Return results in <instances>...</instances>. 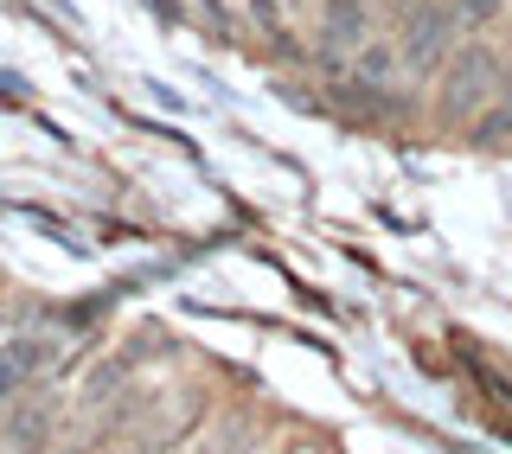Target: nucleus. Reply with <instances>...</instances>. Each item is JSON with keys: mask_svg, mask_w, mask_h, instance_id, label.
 Returning a JSON list of instances; mask_svg holds the SVG:
<instances>
[{"mask_svg": "<svg viewBox=\"0 0 512 454\" xmlns=\"http://www.w3.org/2000/svg\"><path fill=\"white\" fill-rule=\"evenodd\" d=\"M500 90H506V64H500V52H493V45L474 32V39L455 45V52H448V64H442V77H436V109H442L448 122H461V116H480V109H487Z\"/></svg>", "mask_w": 512, "mask_h": 454, "instance_id": "1", "label": "nucleus"}, {"mask_svg": "<svg viewBox=\"0 0 512 454\" xmlns=\"http://www.w3.org/2000/svg\"><path fill=\"white\" fill-rule=\"evenodd\" d=\"M455 32H461L455 0H410V7H404V26H397V58H404V77H410V84L442 77L448 52H455Z\"/></svg>", "mask_w": 512, "mask_h": 454, "instance_id": "2", "label": "nucleus"}, {"mask_svg": "<svg viewBox=\"0 0 512 454\" xmlns=\"http://www.w3.org/2000/svg\"><path fill=\"white\" fill-rule=\"evenodd\" d=\"M365 32H372V0H327L320 7V39H314V71L340 77L346 52H359Z\"/></svg>", "mask_w": 512, "mask_h": 454, "instance_id": "3", "label": "nucleus"}, {"mask_svg": "<svg viewBox=\"0 0 512 454\" xmlns=\"http://www.w3.org/2000/svg\"><path fill=\"white\" fill-rule=\"evenodd\" d=\"M352 64H359V84H372V90H391L397 77H404V58H397V45H359L352 52Z\"/></svg>", "mask_w": 512, "mask_h": 454, "instance_id": "4", "label": "nucleus"}, {"mask_svg": "<svg viewBox=\"0 0 512 454\" xmlns=\"http://www.w3.org/2000/svg\"><path fill=\"white\" fill-rule=\"evenodd\" d=\"M468 141H474V148H493V154L512 148V96H500V103L480 109L474 128H468Z\"/></svg>", "mask_w": 512, "mask_h": 454, "instance_id": "5", "label": "nucleus"}, {"mask_svg": "<svg viewBox=\"0 0 512 454\" xmlns=\"http://www.w3.org/2000/svg\"><path fill=\"white\" fill-rule=\"evenodd\" d=\"M455 13H461V26L468 32H493L506 20V0H455Z\"/></svg>", "mask_w": 512, "mask_h": 454, "instance_id": "6", "label": "nucleus"}, {"mask_svg": "<svg viewBox=\"0 0 512 454\" xmlns=\"http://www.w3.org/2000/svg\"><path fill=\"white\" fill-rule=\"evenodd\" d=\"M154 7H160V20H173V0H154Z\"/></svg>", "mask_w": 512, "mask_h": 454, "instance_id": "7", "label": "nucleus"}, {"mask_svg": "<svg viewBox=\"0 0 512 454\" xmlns=\"http://www.w3.org/2000/svg\"><path fill=\"white\" fill-rule=\"evenodd\" d=\"M506 84H512V64H506Z\"/></svg>", "mask_w": 512, "mask_h": 454, "instance_id": "8", "label": "nucleus"}]
</instances>
